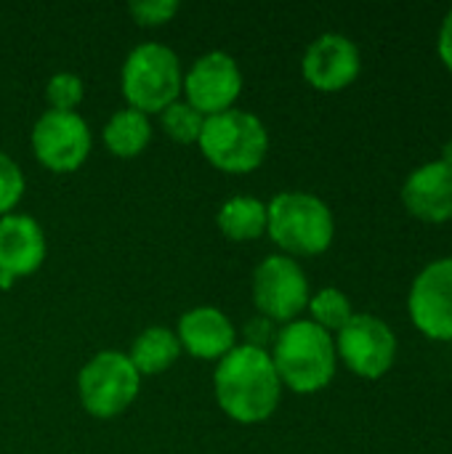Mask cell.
<instances>
[{
	"label": "cell",
	"mask_w": 452,
	"mask_h": 454,
	"mask_svg": "<svg viewBox=\"0 0 452 454\" xmlns=\"http://www.w3.org/2000/svg\"><path fill=\"white\" fill-rule=\"evenodd\" d=\"M184 67L178 53L165 43H139L123 61L120 90L131 109L160 114L181 98Z\"/></svg>",
	"instance_id": "obj_4"
},
{
	"label": "cell",
	"mask_w": 452,
	"mask_h": 454,
	"mask_svg": "<svg viewBox=\"0 0 452 454\" xmlns=\"http://www.w3.org/2000/svg\"><path fill=\"white\" fill-rule=\"evenodd\" d=\"M128 13L141 27H160L178 13V0H139L128 5Z\"/></svg>",
	"instance_id": "obj_23"
},
{
	"label": "cell",
	"mask_w": 452,
	"mask_h": 454,
	"mask_svg": "<svg viewBox=\"0 0 452 454\" xmlns=\"http://www.w3.org/2000/svg\"><path fill=\"white\" fill-rule=\"evenodd\" d=\"M240 93H242V69L237 59L226 51H208L184 72L181 96L202 117H213L226 109H234Z\"/></svg>",
	"instance_id": "obj_10"
},
{
	"label": "cell",
	"mask_w": 452,
	"mask_h": 454,
	"mask_svg": "<svg viewBox=\"0 0 452 454\" xmlns=\"http://www.w3.org/2000/svg\"><path fill=\"white\" fill-rule=\"evenodd\" d=\"M173 333L181 351L205 362H218L237 346L234 322L216 306H194L184 311Z\"/></svg>",
	"instance_id": "obj_14"
},
{
	"label": "cell",
	"mask_w": 452,
	"mask_h": 454,
	"mask_svg": "<svg viewBox=\"0 0 452 454\" xmlns=\"http://www.w3.org/2000/svg\"><path fill=\"white\" fill-rule=\"evenodd\" d=\"M338 359L360 378H384L397 359V338L392 327L373 314H354L344 330L336 333Z\"/></svg>",
	"instance_id": "obj_9"
},
{
	"label": "cell",
	"mask_w": 452,
	"mask_h": 454,
	"mask_svg": "<svg viewBox=\"0 0 452 454\" xmlns=\"http://www.w3.org/2000/svg\"><path fill=\"white\" fill-rule=\"evenodd\" d=\"M48 255V239L37 218L8 213L0 218V287L32 277Z\"/></svg>",
	"instance_id": "obj_13"
},
{
	"label": "cell",
	"mask_w": 452,
	"mask_h": 454,
	"mask_svg": "<svg viewBox=\"0 0 452 454\" xmlns=\"http://www.w3.org/2000/svg\"><path fill=\"white\" fill-rule=\"evenodd\" d=\"M141 391V375L123 351H99L77 372V396L91 418L123 415Z\"/></svg>",
	"instance_id": "obj_6"
},
{
	"label": "cell",
	"mask_w": 452,
	"mask_h": 454,
	"mask_svg": "<svg viewBox=\"0 0 452 454\" xmlns=\"http://www.w3.org/2000/svg\"><path fill=\"white\" fill-rule=\"evenodd\" d=\"M437 51H440V59H442V64H445V67H448V69L452 72V8H450V13L445 16V21H442Z\"/></svg>",
	"instance_id": "obj_25"
},
{
	"label": "cell",
	"mask_w": 452,
	"mask_h": 454,
	"mask_svg": "<svg viewBox=\"0 0 452 454\" xmlns=\"http://www.w3.org/2000/svg\"><path fill=\"white\" fill-rule=\"evenodd\" d=\"M408 311L432 340H452V258L429 263L413 282Z\"/></svg>",
	"instance_id": "obj_11"
},
{
	"label": "cell",
	"mask_w": 452,
	"mask_h": 454,
	"mask_svg": "<svg viewBox=\"0 0 452 454\" xmlns=\"http://www.w3.org/2000/svg\"><path fill=\"white\" fill-rule=\"evenodd\" d=\"M402 202L418 221H452V165L434 160L413 170L402 186Z\"/></svg>",
	"instance_id": "obj_15"
},
{
	"label": "cell",
	"mask_w": 452,
	"mask_h": 454,
	"mask_svg": "<svg viewBox=\"0 0 452 454\" xmlns=\"http://www.w3.org/2000/svg\"><path fill=\"white\" fill-rule=\"evenodd\" d=\"M24 192H27V178L21 165L11 154L0 152V218L16 213Z\"/></svg>",
	"instance_id": "obj_22"
},
{
	"label": "cell",
	"mask_w": 452,
	"mask_h": 454,
	"mask_svg": "<svg viewBox=\"0 0 452 454\" xmlns=\"http://www.w3.org/2000/svg\"><path fill=\"white\" fill-rule=\"evenodd\" d=\"M442 162H448V165H452V144L445 149V157H442Z\"/></svg>",
	"instance_id": "obj_26"
},
{
	"label": "cell",
	"mask_w": 452,
	"mask_h": 454,
	"mask_svg": "<svg viewBox=\"0 0 452 454\" xmlns=\"http://www.w3.org/2000/svg\"><path fill=\"white\" fill-rule=\"evenodd\" d=\"M362 69V56L354 40L338 32H325L309 43L301 59L304 80L322 93H338L349 88Z\"/></svg>",
	"instance_id": "obj_12"
},
{
	"label": "cell",
	"mask_w": 452,
	"mask_h": 454,
	"mask_svg": "<svg viewBox=\"0 0 452 454\" xmlns=\"http://www.w3.org/2000/svg\"><path fill=\"white\" fill-rule=\"evenodd\" d=\"M181 356V343L176 338V333L170 327L155 325L141 330L128 351L131 364L136 367V372L144 375H160L165 370H170Z\"/></svg>",
	"instance_id": "obj_16"
},
{
	"label": "cell",
	"mask_w": 452,
	"mask_h": 454,
	"mask_svg": "<svg viewBox=\"0 0 452 454\" xmlns=\"http://www.w3.org/2000/svg\"><path fill=\"white\" fill-rule=\"evenodd\" d=\"M272 325H274V322H269L266 317H256V319H250V322H248V327H245V343H248V346H256V348L269 351V348H266V340H272V343H274V338H277V333L272 330Z\"/></svg>",
	"instance_id": "obj_24"
},
{
	"label": "cell",
	"mask_w": 452,
	"mask_h": 454,
	"mask_svg": "<svg viewBox=\"0 0 452 454\" xmlns=\"http://www.w3.org/2000/svg\"><path fill=\"white\" fill-rule=\"evenodd\" d=\"M309 314H312V322L317 327H322L325 333H338L346 327V322L354 317V309H352V301L344 290L338 287H322L320 293H314L309 298Z\"/></svg>",
	"instance_id": "obj_19"
},
{
	"label": "cell",
	"mask_w": 452,
	"mask_h": 454,
	"mask_svg": "<svg viewBox=\"0 0 452 454\" xmlns=\"http://www.w3.org/2000/svg\"><path fill=\"white\" fill-rule=\"evenodd\" d=\"M253 303L261 317H266L274 325L296 322L306 306H309V279L301 269V263L290 255H269L264 258L250 282Z\"/></svg>",
	"instance_id": "obj_7"
},
{
	"label": "cell",
	"mask_w": 452,
	"mask_h": 454,
	"mask_svg": "<svg viewBox=\"0 0 452 454\" xmlns=\"http://www.w3.org/2000/svg\"><path fill=\"white\" fill-rule=\"evenodd\" d=\"M213 394L226 418L240 426L269 420L282 399V383L269 351L237 343L213 370Z\"/></svg>",
	"instance_id": "obj_1"
},
{
	"label": "cell",
	"mask_w": 452,
	"mask_h": 454,
	"mask_svg": "<svg viewBox=\"0 0 452 454\" xmlns=\"http://www.w3.org/2000/svg\"><path fill=\"white\" fill-rule=\"evenodd\" d=\"M157 117H160L163 133L168 138L178 141V144H197V138L202 133V125H205V117L194 106H189L184 98L165 106Z\"/></svg>",
	"instance_id": "obj_20"
},
{
	"label": "cell",
	"mask_w": 452,
	"mask_h": 454,
	"mask_svg": "<svg viewBox=\"0 0 452 454\" xmlns=\"http://www.w3.org/2000/svg\"><path fill=\"white\" fill-rule=\"evenodd\" d=\"M266 234L282 255L314 258L333 245L336 221L317 194L280 192L266 202Z\"/></svg>",
	"instance_id": "obj_3"
},
{
	"label": "cell",
	"mask_w": 452,
	"mask_h": 454,
	"mask_svg": "<svg viewBox=\"0 0 452 454\" xmlns=\"http://www.w3.org/2000/svg\"><path fill=\"white\" fill-rule=\"evenodd\" d=\"M85 98V82L75 72H56L45 82V101L53 112H77Z\"/></svg>",
	"instance_id": "obj_21"
},
{
	"label": "cell",
	"mask_w": 452,
	"mask_h": 454,
	"mask_svg": "<svg viewBox=\"0 0 452 454\" xmlns=\"http://www.w3.org/2000/svg\"><path fill=\"white\" fill-rule=\"evenodd\" d=\"M37 162L51 173H75L91 157L93 136L83 114L45 109L29 133Z\"/></svg>",
	"instance_id": "obj_8"
},
{
	"label": "cell",
	"mask_w": 452,
	"mask_h": 454,
	"mask_svg": "<svg viewBox=\"0 0 452 454\" xmlns=\"http://www.w3.org/2000/svg\"><path fill=\"white\" fill-rule=\"evenodd\" d=\"M218 231L232 242H253L266 234V202L258 197H229L216 213Z\"/></svg>",
	"instance_id": "obj_18"
},
{
	"label": "cell",
	"mask_w": 452,
	"mask_h": 454,
	"mask_svg": "<svg viewBox=\"0 0 452 454\" xmlns=\"http://www.w3.org/2000/svg\"><path fill=\"white\" fill-rule=\"evenodd\" d=\"M197 146L216 170L242 176L264 165L269 154V130L258 114L234 106L205 117Z\"/></svg>",
	"instance_id": "obj_5"
},
{
	"label": "cell",
	"mask_w": 452,
	"mask_h": 454,
	"mask_svg": "<svg viewBox=\"0 0 452 454\" xmlns=\"http://www.w3.org/2000/svg\"><path fill=\"white\" fill-rule=\"evenodd\" d=\"M269 356L282 388H290L293 394H317L328 388L338 367L333 335L317 327L312 319L282 325Z\"/></svg>",
	"instance_id": "obj_2"
},
{
	"label": "cell",
	"mask_w": 452,
	"mask_h": 454,
	"mask_svg": "<svg viewBox=\"0 0 452 454\" xmlns=\"http://www.w3.org/2000/svg\"><path fill=\"white\" fill-rule=\"evenodd\" d=\"M101 138H104V146L109 149V154H115L120 160H133V157L144 154V149L152 141V120H149V114H144L139 109L123 106L107 120Z\"/></svg>",
	"instance_id": "obj_17"
}]
</instances>
